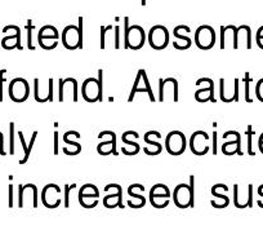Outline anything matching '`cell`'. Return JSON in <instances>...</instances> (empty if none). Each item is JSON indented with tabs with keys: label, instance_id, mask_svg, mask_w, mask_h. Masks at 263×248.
<instances>
[{
	"label": "cell",
	"instance_id": "obj_1",
	"mask_svg": "<svg viewBox=\"0 0 263 248\" xmlns=\"http://www.w3.org/2000/svg\"><path fill=\"white\" fill-rule=\"evenodd\" d=\"M146 32L140 25H129V19H124V48L138 50L145 45Z\"/></svg>",
	"mask_w": 263,
	"mask_h": 248
},
{
	"label": "cell",
	"instance_id": "obj_2",
	"mask_svg": "<svg viewBox=\"0 0 263 248\" xmlns=\"http://www.w3.org/2000/svg\"><path fill=\"white\" fill-rule=\"evenodd\" d=\"M100 78H87L82 84V96L87 102L102 101V70L98 72Z\"/></svg>",
	"mask_w": 263,
	"mask_h": 248
},
{
	"label": "cell",
	"instance_id": "obj_3",
	"mask_svg": "<svg viewBox=\"0 0 263 248\" xmlns=\"http://www.w3.org/2000/svg\"><path fill=\"white\" fill-rule=\"evenodd\" d=\"M173 202L178 208L194 206V176L190 177V184L177 185L173 191Z\"/></svg>",
	"mask_w": 263,
	"mask_h": 248
},
{
	"label": "cell",
	"instance_id": "obj_4",
	"mask_svg": "<svg viewBox=\"0 0 263 248\" xmlns=\"http://www.w3.org/2000/svg\"><path fill=\"white\" fill-rule=\"evenodd\" d=\"M169 40H171V34L163 25H155L148 31L147 42L155 50L165 49L169 44Z\"/></svg>",
	"mask_w": 263,
	"mask_h": 248
},
{
	"label": "cell",
	"instance_id": "obj_5",
	"mask_svg": "<svg viewBox=\"0 0 263 248\" xmlns=\"http://www.w3.org/2000/svg\"><path fill=\"white\" fill-rule=\"evenodd\" d=\"M137 93H147L148 98H150L153 102H155L156 98L154 96L153 88H151L150 80H148L147 73L145 72L143 69H140L137 73V77H136L135 83H133V87H132L130 93H129L128 97V102H132V101L135 100V96Z\"/></svg>",
	"mask_w": 263,
	"mask_h": 248
},
{
	"label": "cell",
	"instance_id": "obj_6",
	"mask_svg": "<svg viewBox=\"0 0 263 248\" xmlns=\"http://www.w3.org/2000/svg\"><path fill=\"white\" fill-rule=\"evenodd\" d=\"M194 42L197 48L203 50H209L216 44V31L209 25H201L196 29L194 35Z\"/></svg>",
	"mask_w": 263,
	"mask_h": 248
},
{
	"label": "cell",
	"instance_id": "obj_7",
	"mask_svg": "<svg viewBox=\"0 0 263 248\" xmlns=\"http://www.w3.org/2000/svg\"><path fill=\"white\" fill-rule=\"evenodd\" d=\"M9 97L13 102H25L30 96L29 82L24 78H14L8 87Z\"/></svg>",
	"mask_w": 263,
	"mask_h": 248
},
{
	"label": "cell",
	"instance_id": "obj_8",
	"mask_svg": "<svg viewBox=\"0 0 263 248\" xmlns=\"http://www.w3.org/2000/svg\"><path fill=\"white\" fill-rule=\"evenodd\" d=\"M178 82L174 78H166V79L159 80V101H173L178 102Z\"/></svg>",
	"mask_w": 263,
	"mask_h": 248
},
{
	"label": "cell",
	"instance_id": "obj_9",
	"mask_svg": "<svg viewBox=\"0 0 263 248\" xmlns=\"http://www.w3.org/2000/svg\"><path fill=\"white\" fill-rule=\"evenodd\" d=\"M187 148L186 136L181 131H172L165 138V149L171 155H181Z\"/></svg>",
	"mask_w": 263,
	"mask_h": 248
},
{
	"label": "cell",
	"instance_id": "obj_10",
	"mask_svg": "<svg viewBox=\"0 0 263 248\" xmlns=\"http://www.w3.org/2000/svg\"><path fill=\"white\" fill-rule=\"evenodd\" d=\"M66 97L71 98L74 102L79 100V84L75 78H66V79H60L58 84V98L60 102H65Z\"/></svg>",
	"mask_w": 263,
	"mask_h": 248
},
{
	"label": "cell",
	"instance_id": "obj_11",
	"mask_svg": "<svg viewBox=\"0 0 263 248\" xmlns=\"http://www.w3.org/2000/svg\"><path fill=\"white\" fill-rule=\"evenodd\" d=\"M219 97L221 101L229 103L235 101H239V79H224L221 78L219 79Z\"/></svg>",
	"mask_w": 263,
	"mask_h": 248
},
{
	"label": "cell",
	"instance_id": "obj_12",
	"mask_svg": "<svg viewBox=\"0 0 263 248\" xmlns=\"http://www.w3.org/2000/svg\"><path fill=\"white\" fill-rule=\"evenodd\" d=\"M61 42L66 49L75 50L83 48V38L79 34V27L75 25H67L61 34Z\"/></svg>",
	"mask_w": 263,
	"mask_h": 248
},
{
	"label": "cell",
	"instance_id": "obj_13",
	"mask_svg": "<svg viewBox=\"0 0 263 248\" xmlns=\"http://www.w3.org/2000/svg\"><path fill=\"white\" fill-rule=\"evenodd\" d=\"M34 97L37 102H52L53 101V79H34Z\"/></svg>",
	"mask_w": 263,
	"mask_h": 248
},
{
	"label": "cell",
	"instance_id": "obj_14",
	"mask_svg": "<svg viewBox=\"0 0 263 248\" xmlns=\"http://www.w3.org/2000/svg\"><path fill=\"white\" fill-rule=\"evenodd\" d=\"M190 149L195 155H205L208 154L209 149H211V144H209V135L205 131H196L190 137Z\"/></svg>",
	"mask_w": 263,
	"mask_h": 248
},
{
	"label": "cell",
	"instance_id": "obj_15",
	"mask_svg": "<svg viewBox=\"0 0 263 248\" xmlns=\"http://www.w3.org/2000/svg\"><path fill=\"white\" fill-rule=\"evenodd\" d=\"M196 85H199V90L195 92V100L197 102H213L216 103L214 97V82L211 78H200L196 80Z\"/></svg>",
	"mask_w": 263,
	"mask_h": 248
},
{
	"label": "cell",
	"instance_id": "obj_16",
	"mask_svg": "<svg viewBox=\"0 0 263 248\" xmlns=\"http://www.w3.org/2000/svg\"><path fill=\"white\" fill-rule=\"evenodd\" d=\"M150 202L155 208H165L171 203V190L166 185L156 184L150 190Z\"/></svg>",
	"mask_w": 263,
	"mask_h": 248
},
{
	"label": "cell",
	"instance_id": "obj_17",
	"mask_svg": "<svg viewBox=\"0 0 263 248\" xmlns=\"http://www.w3.org/2000/svg\"><path fill=\"white\" fill-rule=\"evenodd\" d=\"M106 196L103 197V206L106 208H123V189L119 184H108L105 186Z\"/></svg>",
	"mask_w": 263,
	"mask_h": 248
},
{
	"label": "cell",
	"instance_id": "obj_18",
	"mask_svg": "<svg viewBox=\"0 0 263 248\" xmlns=\"http://www.w3.org/2000/svg\"><path fill=\"white\" fill-rule=\"evenodd\" d=\"M98 138L101 141L97 145V151L100 155H118V150H116V135L112 131H102L98 135Z\"/></svg>",
	"mask_w": 263,
	"mask_h": 248
},
{
	"label": "cell",
	"instance_id": "obj_19",
	"mask_svg": "<svg viewBox=\"0 0 263 248\" xmlns=\"http://www.w3.org/2000/svg\"><path fill=\"white\" fill-rule=\"evenodd\" d=\"M61 189L55 184L45 185L42 190V202L47 208H57L61 204Z\"/></svg>",
	"mask_w": 263,
	"mask_h": 248
},
{
	"label": "cell",
	"instance_id": "obj_20",
	"mask_svg": "<svg viewBox=\"0 0 263 248\" xmlns=\"http://www.w3.org/2000/svg\"><path fill=\"white\" fill-rule=\"evenodd\" d=\"M140 138L136 131H125V132L121 135V141H123L124 145L121 146V153L124 155H136V154L140 153L141 146L138 145V143H136V140Z\"/></svg>",
	"mask_w": 263,
	"mask_h": 248
},
{
	"label": "cell",
	"instance_id": "obj_21",
	"mask_svg": "<svg viewBox=\"0 0 263 248\" xmlns=\"http://www.w3.org/2000/svg\"><path fill=\"white\" fill-rule=\"evenodd\" d=\"M161 138V135L159 131H148L143 136V140H145L146 146H143V151L147 155L154 156L159 155V154L163 151V145L159 143V140Z\"/></svg>",
	"mask_w": 263,
	"mask_h": 248
},
{
	"label": "cell",
	"instance_id": "obj_22",
	"mask_svg": "<svg viewBox=\"0 0 263 248\" xmlns=\"http://www.w3.org/2000/svg\"><path fill=\"white\" fill-rule=\"evenodd\" d=\"M80 140V133L77 131H67V132L63 135V143L66 144L63 146L62 151L66 155L74 156L82 151V145L79 143Z\"/></svg>",
	"mask_w": 263,
	"mask_h": 248
},
{
	"label": "cell",
	"instance_id": "obj_23",
	"mask_svg": "<svg viewBox=\"0 0 263 248\" xmlns=\"http://www.w3.org/2000/svg\"><path fill=\"white\" fill-rule=\"evenodd\" d=\"M191 32L187 25H178V26L174 27L173 35L176 38V42H173V47L178 50H184L189 49L192 44V39L189 37V34Z\"/></svg>",
	"mask_w": 263,
	"mask_h": 248
},
{
	"label": "cell",
	"instance_id": "obj_24",
	"mask_svg": "<svg viewBox=\"0 0 263 248\" xmlns=\"http://www.w3.org/2000/svg\"><path fill=\"white\" fill-rule=\"evenodd\" d=\"M234 203L237 208H247L253 206V185L249 184L242 193L239 185H234Z\"/></svg>",
	"mask_w": 263,
	"mask_h": 248
},
{
	"label": "cell",
	"instance_id": "obj_25",
	"mask_svg": "<svg viewBox=\"0 0 263 248\" xmlns=\"http://www.w3.org/2000/svg\"><path fill=\"white\" fill-rule=\"evenodd\" d=\"M227 191L229 188L224 184H217L212 188V196L214 197V199H212L211 203L214 208H226L229 206L230 198L227 197Z\"/></svg>",
	"mask_w": 263,
	"mask_h": 248
},
{
	"label": "cell",
	"instance_id": "obj_26",
	"mask_svg": "<svg viewBox=\"0 0 263 248\" xmlns=\"http://www.w3.org/2000/svg\"><path fill=\"white\" fill-rule=\"evenodd\" d=\"M236 30L237 27L234 25L221 26V49H226L229 47L236 49Z\"/></svg>",
	"mask_w": 263,
	"mask_h": 248
},
{
	"label": "cell",
	"instance_id": "obj_27",
	"mask_svg": "<svg viewBox=\"0 0 263 248\" xmlns=\"http://www.w3.org/2000/svg\"><path fill=\"white\" fill-rule=\"evenodd\" d=\"M252 48V29L248 25H241L236 30V49Z\"/></svg>",
	"mask_w": 263,
	"mask_h": 248
},
{
	"label": "cell",
	"instance_id": "obj_28",
	"mask_svg": "<svg viewBox=\"0 0 263 248\" xmlns=\"http://www.w3.org/2000/svg\"><path fill=\"white\" fill-rule=\"evenodd\" d=\"M26 197H31L34 199V208H36L37 203H39V193H37V188L34 184H26L20 185L18 188V206L24 207V199Z\"/></svg>",
	"mask_w": 263,
	"mask_h": 248
},
{
	"label": "cell",
	"instance_id": "obj_29",
	"mask_svg": "<svg viewBox=\"0 0 263 248\" xmlns=\"http://www.w3.org/2000/svg\"><path fill=\"white\" fill-rule=\"evenodd\" d=\"M2 47L7 50H12L14 48H18V49H22L21 45V29L17 27L16 31L13 34L8 35V37H4L2 39Z\"/></svg>",
	"mask_w": 263,
	"mask_h": 248
},
{
	"label": "cell",
	"instance_id": "obj_30",
	"mask_svg": "<svg viewBox=\"0 0 263 248\" xmlns=\"http://www.w3.org/2000/svg\"><path fill=\"white\" fill-rule=\"evenodd\" d=\"M222 153L224 155H234V154H239V155H242L241 151V136L235 140L227 141L222 145Z\"/></svg>",
	"mask_w": 263,
	"mask_h": 248
},
{
	"label": "cell",
	"instance_id": "obj_31",
	"mask_svg": "<svg viewBox=\"0 0 263 248\" xmlns=\"http://www.w3.org/2000/svg\"><path fill=\"white\" fill-rule=\"evenodd\" d=\"M60 39V32L57 27L52 25H45L37 32V40H58Z\"/></svg>",
	"mask_w": 263,
	"mask_h": 248
},
{
	"label": "cell",
	"instance_id": "obj_32",
	"mask_svg": "<svg viewBox=\"0 0 263 248\" xmlns=\"http://www.w3.org/2000/svg\"><path fill=\"white\" fill-rule=\"evenodd\" d=\"M79 196L83 197H96V198H100V190L97 189V186L93 184H84L80 188Z\"/></svg>",
	"mask_w": 263,
	"mask_h": 248
},
{
	"label": "cell",
	"instance_id": "obj_33",
	"mask_svg": "<svg viewBox=\"0 0 263 248\" xmlns=\"http://www.w3.org/2000/svg\"><path fill=\"white\" fill-rule=\"evenodd\" d=\"M143 193H145V186L141 184H133L128 188V196L130 198H146Z\"/></svg>",
	"mask_w": 263,
	"mask_h": 248
},
{
	"label": "cell",
	"instance_id": "obj_34",
	"mask_svg": "<svg viewBox=\"0 0 263 248\" xmlns=\"http://www.w3.org/2000/svg\"><path fill=\"white\" fill-rule=\"evenodd\" d=\"M98 202H100V198H96V197L79 196V203L82 204L84 208H95L98 204Z\"/></svg>",
	"mask_w": 263,
	"mask_h": 248
},
{
	"label": "cell",
	"instance_id": "obj_35",
	"mask_svg": "<svg viewBox=\"0 0 263 248\" xmlns=\"http://www.w3.org/2000/svg\"><path fill=\"white\" fill-rule=\"evenodd\" d=\"M18 137H20V141H21V144H22V148H24V158L20 161V164H25L27 161H29L30 154H31L32 149H30V146L26 144V141H25V137H24V133H22L21 131L18 132Z\"/></svg>",
	"mask_w": 263,
	"mask_h": 248
},
{
	"label": "cell",
	"instance_id": "obj_36",
	"mask_svg": "<svg viewBox=\"0 0 263 248\" xmlns=\"http://www.w3.org/2000/svg\"><path fill=\"white\" fill-rule=\"evenodd\" d=\"M247 135H248V153H249V155H255V151L253 150V135H254V131H253L252 126H248Z\"/></svg>",
	"mask_w": 263,
	"mask_h": 248
},
{
	"label": "cell",
	"instance_id": "obj_37",
	"mask_svg": "<svg viewBox=\"0 0 263 248\" xmlns=\"http://www.w3.org/2000/svg\"><path fill=\"white\" fill-rule=\"evenodd\" d=\"M244 83H245V101L247 102H252V97H250V83H252V78H250L249 73H245L244 77Z\"/></svg>",
	"mask_w": 263,
	"mask_h": 248
},
{
	"label": "cell",
	"instance_id": "obj_38",
	"mask_svg": "<svg viewBox=\"0 0 263 248\" xmlns=\"http://www.w3.org/2000/svg\"><path fill=\"white\" fill-rule=\"evenodd\" d=\"M26 27H27V47H29V49L35 50V45L32 44V30H34V25H32L31 20L27 21Z\"/></svg>",
	"mask_w": 263,
	"mask_h": 248
},
{
	"label": "cell",
	"instance_id": "obj_39",
	"mask_svg": "<svg viewBox=\"0 0 263 248\" xmlns=\"http://www.w3.org/2000/svg\"><path fill=\"white\" fill-rule=\"evenodd\" d=\"M146 204V198H129L128 206L130 208H142Z\"/></svg>",
	"mask_w": 263,
	"mask_h": 248
},
{
	"label": "cell",
	"instance_id": "obj_40",
	"mask_svg": "<svg viewBox=\"0 0 263 248\" xmlns=\"http://www.w3.org/2000/svg\"><path fill=\"white\" fill-rule=\"evenodd\" d=\"M40 47L45 50H52L54 49L58 45V40H37Z\"/></svg>",
	"mask_w": 263,
	"mask_h": 248
},
{
	"label": "cell",
	"instance_id": "obj_41",
	"mask_svg": "<svg viewBox=\"0 0 263 248\" xmlns=\"http://www.w3.org/2000/svg\"><path fill=\"white\" fill-rule=\"evenodd\" d=\"M112 30L114 27L111 26V25L101 27V48H102V49L106 48V35L110 34V31H112Z\"/></svg>",
	"mask_w": 263,
	"mask_h": 248
},
{
	"label": "cell",
	"instance_id": "obj_42",
	"mask_svg": "<svg viewBox=\"0 0 263 248\" xmlns=\"http://www.w3.org/2000/svg\"><path fill=\"white\" fill-rule=\"evenodd\" d=\"M9 154H14V123L9 124Z\"/></svg>",
	"mask_w": 263,
	"mask_h": 248
},
{
	"label": "cell",
	"instance_id": "obj_43",
	"mask_svg": "<svg viewBox=\"0 0 263 248\" xmlns=\"http://www.w3.org/2000/svg\"><path fill=\"white\" fill-rule=\"evenodd\" d=\"M255 96L260 102H263V78L258 80V83L255 84Z\"/></svg>",
	"mask_w": 263,
	"mask_h": 248
},
{
	"label": "cell",
	"instance_id": "obj_44",
	"mask_svg": "<svg viewBox=\"0 0 263 248\" xmlns=\"http://www.w3.org/2000/svg\"><path fill=\"white\" fill-rule=\"evenodd\" d=\"M6 74H7L6 69L0 70V102H3V85H4V82H6Z\"/></svg>",
	"mask_w": 263,
	"mask_h": 248
},
{
	"label": "cell",
	"instance_id": "obj_45",
	"mask_svg": "<svg viewBox=\"0 0 263 248\" xmlns=\"http://www.w3.org/2000/svg\"><path fill=\"white\" fill-rule=\"evenodd\" d=\"M75 188V185H65V207L70 206V190Z\"/></svg>",
	"mask_w": 263,
	"mask_h": 248
},
{
	"label": "cell",
	"instance_id": "obj_46",
	"mask_svg": "<svg viewBox=\"0 0 263 248\" xmlns=\"http://www.w3.org/2000/svg\"><path fill=\"white\" fill-rule=\"evenodd\" d=\"M114 34H115V48H120V26L114 27Z\"/></svg>",
	"mask_w": 263,
	"mask_h": 248
},
{
	"label": "cell",
	"instance_id": "obj_47",
	"mask_svg": "<svg viewBox=\"0 0 263 248\" xmlns=\"http://www.w3.org/2000/svg\"><path fill=\"white\" fill-rule=\"evenodd\" d=\"M258 196H259L260 198L257 201V204L260 208H263V185H260L259 188H258Z\"/></svg>",
	"mask_w": 263,
	"mask_h": 248
},
{
	"label": "cell",
	"instance_id": "obj_48",
	"mask_svg": "<svg viewBox=\"0 0 263 248\" xmlns=\"http://www.w3.org/2000/svg\"><path fill=\"white\" fill-rule=\"evenodd\" d=\"M255 40H257V43L263 42V26H260L259 29L257 30V34H255Z\"/></svg>",
	"mask_w": 263,
	"mask_h": 248
},
{
	"label": "cell",
	"instance_id": "obj_49",
	"mask_svg": "<svg viewBox=\"0 0 263 248\" xmlns=\"http://www.w3.org/2000/svg\"><path fill=\"white\" fill-rule=\"evenodd\" d=\"M9 207H13V185H9Z\"/></svg>",
	"mask_w": 263,
	"mask_h": 248
},
{
	"label": "cell",
	"instance_id": "obj_50",
	"mask_svg": "<svg viewBox=\"0 0 263 248\" xmlns=\"http://www.w3.org/2000/svg\"><path fill=\"white\" fill-rule=\"evenodd\" d=\"M58 151H60V144H58V132H54V154L57 155Z\"/></svg>",
	"mask_w": 263,
	"mask_h": 248
},
{
	"label": "cell",
	"instance_id": "obj_51",
	"mask_svg": "<svg viewBox=\"0 0 263 248\" xmlns=\"http://www.w3.org/2000/svg\"><path fill=\"white\" fill-rule=\"evenodd\" d=\"M0 154L6 155V151H4V136L2 132H0Z\"/></svg>",
	"mask_w": 263,
	"mask_h": 248
},
{
	"label": "cell",
	"instance_id": "obj_52",
	"mask_svg": "<svg viewBox=\"0 0 263 248\" xmlns=\"http://www.w3.org/2000/svg\"><path fill=\"white\" fill-rule=\"evenodd\" d=\"M213 154H217V133L213 132Z\"/></svg>",
	"mask_w": 263,
	"mask_h": 248
},
{
	"label": "cell",
	"instance_id": "obj_53",
	"mask_svg": "<svg viewBox=\"0 0 263 248\" xmlns=\"http://www.w3.org/2000/svg\"><path fill=\"white\" fill-rule=\"evenodd\" d=\"M258 148H259L260 153L263 154V143H259V144H258Z\"/></svg>",
	"mask_w": 263,
	"mask_h": 248
},
{
	"label": "cell",
	"instance_id": "obj_54",
	"mask_svg": "<svg viewBox=\"0 0 263 248\" xmlns=\"http://www.w3.org/2000/svg\"><path fill=\"white\" fill-rule=\"evenodd\" d=\"M259 143H263V133L259 136V138H258V144Z\"/></svg>",
	"mask_w": 263,
	"mask_h": 248
},
{
	"label": "cell",
	"instance_id": "obj_55",
	"mask_svg": "<svg viewBox=\"0 0 263 248\" xmlns=\"http://www.w3.org/2000/svg\"><path fill=\"white\" fill-rule=\"evenodd\" d=\"M141 4H142V6H146V0H141Z\"/></svg>",
	"mask_w": 263,
	"mask_h": 248
}]
</instances>
